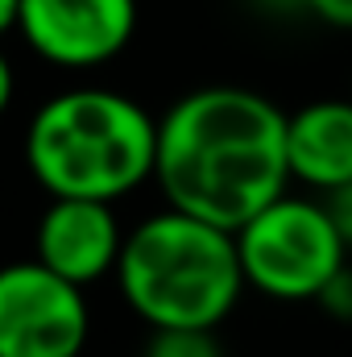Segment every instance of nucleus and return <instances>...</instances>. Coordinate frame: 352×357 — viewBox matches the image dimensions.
<instances>
[{"mask_svg": "<svg viewBox=\"0 0 352 357\" xmlns=\"http://www.w3.org/2000/svg\"><path fill=\"white\" fill-rule=\"evenodd\" d=\"M154 178L170 208L241 229L290 183L286 112L262 91H186L158 121Z\"/></svg>", "mask_w": 352, "mask_h": 357, "instance_id": "1", "label": "nucleus"}, {"mask_svg": "<svg viewBox=\"0 0 352 357\" xmlns=\"http://www.w3.org/2000/svg\"><path fill=\"white\" fill-rule=\"evenodd\" d=\"M158 121L129 96L71 88L46 100L25 129V162L50 195L116 204L154 178Z\"/></svg>", "mask_w": 352, "mask_h": 357, "instance_id": "2", "label": "nucleus"}, {"mask_svg": "<svg viewBox=\"0 0 352 357\" xmlns=\"http://www.w3.org/2000/svg\"><path fill=\"white\" fill-rule=\"evenodd\" d=\"M116 282L150 328H220L245 287L237 233L166 208L125 233Z\"/></svg>", "mask_w": 352, "mask_h": 357, "instance_id": "3", "label": "nucleus"}, {"mask_svg": "<svg viewBox=\"0 0 352 357\" xmlns=\"http://www.w3.org/2000/svg\"><path fill=\"white\" fill-rule=\"evenodd\" d=\"M245 282L269 299H319L349 262V245L323 199L278 195L237 229Z\"/></svg>", "mask_w": 352, "mask_h": 357, "instance_id": "4", "label": "nucleus"}, {"mask_svg": "<svg viewBox=\"0 0 352 357\" xmlns=\"http://www.w3.org/2000/svg\"><path fill=\"white\" fill-rule=\"evenodd\" d=\"M91 333L83 287L46 262L0 266V357H79Z\"/></svg>", "mask_w": 352, "mask_h": 357, "instance_id": "5", "label": "nucleus"}, {"mask_svg": "<svg viewBox=\"0 0 352 357\" xmlns=\"http://www.w3.org/2000/svg\"><path fill=\"white\" fill-rule=\"evenodd\" d=\"M17 29L38 59L67 71H91L129 46L137 0H21Z\"/></svg>", "mask_w": 352, "mask_h": 357, "instance_id": "6", "label": "nucleus"}, {"mask_svg": "<svg viewBox=\"0 0 352 357\" xmlns=\"http://www.w3.org/2000/svg\"><path fill=\"white\" fill-rule=\"evenodd\" d=\"M38 262L58 270L63 278L91 287L104 274L116 270L125 233L104 199H75V195H54L46 216L38 220Z\"/></svg>", "mask_w": 352, "mask_h": 357, "instance_id": "7", "label": "nucleus"}, {"mask_svg": "<svg viewBox=\"0 0 352 357\" xmlns=\"http://www.w3.org/2000/svg\"><path fill=\"white\" fill-rule=\"evenodd\" d=\"M290 178L323 191L352 183V100H315L286 112Z\"/></svg>", "mask_w": 352, "mask_h": 357, "instance_id": "8", "label": "nucleus"}, {"mask_svg": "<svg viewBox=\"0 0 352 357\" xmlns=\"http://www.w3.org/2000/svg\"><path fill=\"white\" fill-rule=\"evenodd\" d=\"M145 357H224L216 328H154Z\"/></svg>", "mask_w": 352, "mask_h": 357, "instance_id": "9", "label": "nucleus"}, {"mask_svg": "<svg viewBox=\"0 0 352 357\" xmlns=\"http://www.w3.org/2000/svg\"><path fill=\"white\" fill-rule=\"evenodd\" d=\"M319 303H323L336 320H352V266L349 262L336 270V278L319 291Z\"/></svg>", "mask_w": 352, "mask_h": 357, "instance_id": "10", "label": "nucleus"}, {"mask_svg": "<svg viewBox=\"0 0 352 357\" xmlns=\"http://www.w3.org/2000/svg\"><path fill=\"white\" fill-rule=\"evenodd\" d=\"M323 204H328V212H332V220H336L344 245L352 250V183L336 187V191H323Z\"/></svg>", "mask_w": 352, "mask_h": 357, "instance_id": "11", "label": "nucleus"}, {"mask_svg": "<svg viewBox=\"0 0 352 357\" xmlns=\"http://www.w3.org/2000/svg\"><path fill=\"white\" fill-rule=\"evenodd\" d=\"M307 13H315L323 25H336V29H352V0H303Z\"/></svg>", "mask_w": 352, "mask_h": 357, "instance_id": "12", "label": "nucleus"}, {"mask_svg": "<svg viewBox=\"0 0 352 357\" xmlns=\"http://www.w3.org/2000/svg\"><path fill=\"white\" fill-rule=\"evenodd\" d=\"M13 91H17L13 67H8V59L0 54V116H4V112H8V104H13Z\"/></svg>", "mask_w": 352, "mask_h": 357, "instance_id": "13", "label": "nucleus"}, {"mask_svg": "<svg viewBox=\"0 0 352 357\" xmlns=\"http://www.w3.org/2000/svg\"><path fill=\"white\" fill-rule=\"evenodd\" d=\"M17 8H21V0H0V38L8 29H17Z\"/></svg>", "mask_w": 352, "mask_h": 357, "instance_id": "14", "label": "nucleus"}, {"mask_svg": "<svg viewBox=\"0 0 352 357\" xmlns=\"http://www.w3.org/2000/svg\"><path fill=\"white\" fill-rule=\"evenodd\" d=\"M282 4H294V8H303V0H282Z\"/></svg>", "mask_w": 352, "mask_h": 357, "instance_id": "15", "label": "nucleus"}]
</instances>
